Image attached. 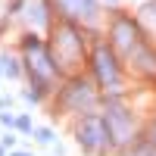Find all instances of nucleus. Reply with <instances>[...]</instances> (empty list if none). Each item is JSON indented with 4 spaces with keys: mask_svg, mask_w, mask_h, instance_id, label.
<instances>
[{
    "mask_svg": "<svg viewBox=\"0 0 156 156\" xmlns=\"http://www.w3.org/2000/svg\"><path fill=\"white\" fill-rule=\"evenodd\" d=\"M12 156H25V153H12Z\"/></svg>",
    "mask_w": 156,
    "mask_h": 156,
    "instance_id": "f03ea898",
    "label": "nucleus"
},
{
    "mask_svg": "<svg viewBox=\"0 0 156 156\" xmlns=\"http://www.w3.org/2000/svg\"><path fill=\"white\" fill-rule=\"evenodd\" d=\"M37 137H41V144H53V131H50V128H41V131H37Z\"/></svg>",
    "mask_w": 156,
    "mask_h": 156,
    "instance_id": "f257e3e1",
    "label": "nucleus"
}]
</instances>
